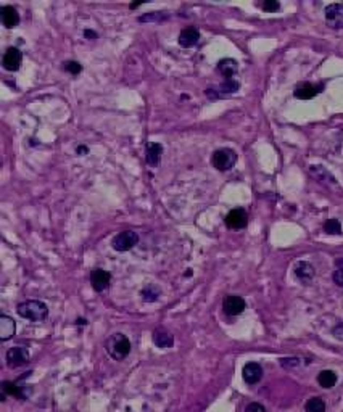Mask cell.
Wrapping results in <instances>:
<instances>
[{
    "label": "cell",
    "instance_id": "8992f818",
    "mask_svg": "<svg viewBox=\"0 0 343 412\" xmlns=\"http://www.w3.org/2000/svg\"><path fill=\"white\" fill-rule=\"evenodd\" d=\"M21 63H23V53H21L20 48L16 47H10L7 48V52L3 53L2 58V65L7 71H18Z\"/></svg>",
    "mask_w": 343,
    "mask_h": 412
},
{
    "label": "cell",
    "instance_id": "1f68e13d",
    "mask_svg": "<svg viewBox=\"0 0 343 412\" xmlns=\"http://www.w3.org/2000/svg\"><path fill=\"white\" fill-rule=\"evenodd\" d=\"M332 334H334L335 338H339V340L343 341V322L339 324L337 327H334V330H332Z\"/></svg>",
    "mask_w": 343,
    "mask_h": 412
},
{
    "label": "cell",
    "instance_id": "3957f363",
    "mask_svg": "<svg viewBox=\"0 0 343 412\" xmlns=\"http://www.w3.org/2000/svg\"><path fill=\"white\" fill-rule=\"evenodd\" d=\"M235 163H237V153L230 148H219L211 156V165L222 172L232 169Z\"/></svg>",
    "mask_w": 343,
    "mask_h": 412
},
{
    "label": "cell",
    "instance_id": "e575fe53",
    "mask_svg": "<svg viewBox=\"0 0 343 412\" xmlns=\"http://www.w3.org/2000/svg\"><path fill=\"white\" fill-rule=\"evenodd\" d=\"M76 153H82V155H86V153H87V148H86V146H77V148H76Z\"/></svg>",
    "mask_w": 343,
    "mask_h": 412
},
{
    "label": "cell",
    "instance_id": "277c9868",
    "mask_svg": "<svg viewBox=\"0 0 343 412\" xmlns=\"http://www.w3.org/2000/svg\"><path fill=\"white\" fill-rule=\"evenodd\" d=\"M139 243V235L134 230H122L113 239V248L116 251H129Z\"/></svg>",
    "mask_w": 343,
    "mask_h": 412
},
{
    "label": "cell",
    "instance_id": "5bb4252c",
    "mask_svg": "<svg viewBox=\"0 0 343 412\" xmlns=\"http://www.w3.org/2000/svg\"><path fill=\"white\" fill-rule=\"evenodd\" d=\"M242 374H244V380L248 383V385H255V383L261 380L263 367L258 363H248V364H245Z\"/></svg>",
    "mask_w": 343,
    "mask_h": 412
},
{
    "label": "cell",
    "instance_id": "ffe728a7",
    "mask_svg": "<svg viewBox=\"0 0 343 412\" xmlns=\"http://www.w3.org/2000/svg\"><path fill=\"white\" fill-rule=\"evenodd\" d=\"M153 343L161 349L171 348L174 345V337L168 332H155L153 334Z\"/></svg>",
    "mask_w": 343,
    "mask_h": 412
},
{
    "label": "cell",
    "instance_id": "4fadbf2b",
    "mask_svg": "<svg viewBox=\"0 0 343 412\" xmlns=\"http://www.w3.org/2000/svg\"><path fill=\"white\" fill-rule=\"evenodd\" d=\"M0 20H2L5 27L12 29V27L18 26L20 15H18V11H16V8L12 7V5H5V7L0 8Z\"/></svg>",
    "mask_w": 343,
    "mask_h": 412
},
{
    "label": "cell",
    "instance_id": "f546056e",
    "mask_svg": "<svg viewBox=\"0 0 343 412\" xmlns=\"http://www.w3.org/2000/svg\"><path fill=\"white\" fill-rule=\"evenodd\" d=\"M245 412H266V409H264L260 403H251V404L246 406Z\"/></svg>",
    "mask_w": 343,
    "mask_h": 412
},
{
    "label": "cell",
    "instance_id": "d6986e66",
    "mask_svg": "<svg viewBox=\"0 0 343 412\" xmlns=\"http://www.w3.org/2000/svg\"><path fill=\"white\" fill-rule=\"evenodd\" d=\"M161 295V289L158 285H155V284H148V285H145L142 290H140V296H142V300L144 301H147V303H153L156 301L160 298Z\"/></svg>",
    "mask_w": 343,
    "mask_h": 412
},
{
    "label": "cell",
    "instance_id": "83f0119b",
    "mask_svg": "<svg viewBox=\"0 0 343 412\" xmlns=\"http://www.w3.org/2000/svg\"><path fill=\"white\" fill-rule=\"evenodd\" d=\"M63 70L68 71V73H71L73 76H77V74H79V73L82 71V66H81L79 63H77V61L70 60V61H65V63H63Z\"/></svg>",
    "mask_w": 343,
    "mask_h": 412
},
{
    "label": "cell",
    "instance_id": "603a6c76",
    "mask_svg": "<svg viewBox=\"0 0 343 412\" xmlns=\"http://www.w3.org/2000/svg\"><path fill=\"white\" fill-rule=\"evenodd\" d=\"M309 171H311V174L319 180V182H325L324 179H327L330 184H337V180H335L334 177H332L330 174H329L327 171H325V169H324L322 166H311V168H309Z\"/></svg>",
    "mask_w": 343,
    "mask_h": 412
},
{
    "label": "cell",
    "instance_id": "4dcf8cb0",
    "mask_svg": "<svg viewBox=\"0 0 343 412\" xmlns=\"http://www.w3.org/2000/svg\"><path fill=\"white\" fill-rule=\"evenodd\" d=\"M334 282L339 287H343V267L337 269L335 272H334Z\"/></svg>",
    "mask_w": 343,
    "mask_h": 412
},
{
    "label": "cell",
    "instance_id": "44dd1931",
    "mask_svg": "<svg viewBox=\"0 0 343 412\" xmlns=\"http://www.w3.org/2000/svg\"><path fill=\"white\" fill-rule=\"evenodd\" d=\"M318 382L322 388H332L337 383V374L332 370H322L318 375Z\"/></svg>",
    "mask_w": 343,
    "mask_h": 412
},
{
    "label": "cell",
    "instance_id": "d4e9b609",
    "mask_svg": "<svg viewBox=\"0 0 343 412\" xmlns=\"http://www.w3.org/2000/svg\"><path fill=\"white\" fill-rule=\"evenodd\" d=\"M3 391L8 393L10 396H15V398H24V393L21 391V387L15 385L12 382H3Z\"/></svg>",
    "mask_w": 343,
    "mask_h": 412
},
{
    "label": "cell",
    "instance_id": "f1b7e54d",
    "mask_svg": "<svg viewBox=\"0 0 343 412\" xmlns=\"http://www.w3.org/2000/svg\"><path fill=\"white\" fill-rule=\"evenodd\" d=\"M261 8L264 11H277L280 8V3L279 2H275V0H266V2H263L261 3Z\"/></svg>",
    "mask_w": 343,
    "mask_h": 412
},
{
    "label": "cell",
    "instance_id": "ba28073f",
    "mask_svg": "<svg viewBox=\"0 0 343 412\" xmlns=\"http://www.w3.org/2000/svg\"><path fill=\"white\" fill-rule=\"evenodd\" d=\"M245 300L242 296H237V295H229L224 298V301H222V309H224V313H226L227 315H239L245 311Z\"/></svg>",
    "mask_w": 343,
    "mask_h": 412
},
{
    "label": "cell",
    "instance_id": "4316f807",
    "mask_svg": "<svg viewBox=\"0 0 343 412\" xmlns=\"http://www.w3.org/2000/svg\"><path fill=\"white\" fill-rule=\"evenodd\" d=\"M168 18V15L165 13V11H156V13H147V15H144V16H139V21L140 23H148V21H163V20H166Z\"/></svg>",
    "mask_w": 343,
    "mask_h": 412
},
{
    "label": "cell",
    "instance_id": "9c48e42d",
    "mask_svg": "<svg viewBox=\"0 0 343 412\" xmlns=\"http://www.w3.org/2000/svg\"><path fill=\"white\" fill-rule=\"evenodd\" d=\"M226 225L229 229H244L246 222H248V216H246V211L242 210V208H235V210L229 211L226 216Z\"/></svg>",
    "mask_w": 343,
    "mask_h": 412
},
{
    "label": "cell",
    "instance_id": "7a4b0ae2",
    "mask_svg": "<svg viewBox=\"0 0 343 412\" xmlns=\"http://www.w3.org/2000/svg\"><path fill=\"white\" fill-rule=\"evenodd\" d=\"M106 353L116 361L124 359L131 353V341L122 334H115L106 340Z\"/></svg>",
    "mask_w": 343,
    "mask_h": 412
},
{
    "label": "cell",
    "instance_id": "7c38bea8",
    "mask_svg": "<svg viewBox=\"0 0 343 412\" xmlns=\"http://www.w3.org/2000/svg\"><path fill=\"white\" fill-rule=\"evenodd\" d=\"M320 92H322V86H314V84H309V82H301L295 87L294 95L300 100H309V98H314Z\"/></svg>",
    "mask_w": 343,
    "mask_h": 412
},
{
    "label": "cell",
    "instance_id": "7402d4cb",
    "mask_svg": "<svg viewBox=\"0 0 343 412\" xmlns=\"http://www.w3.org/2000/svg\"><path fill=\"white\" fill-rule=\"evenodd\" d=\"M240 87V84L235 81V79H226L221 86H218L215 90L218 92V95H221V94H235L239 90Z\"/></svg>",
    "mask_w": 343,
    "mask_h": 412
},
{
    "label": "cell",
    "instance_id": "484cf974",
    "mask_svg": "<svg viewBox=\"0 0 343 412\" xmlns=\"http://www.w3.org/2000/svg\"><path fill=\"white\" fill-rule=\"evenodd\" d=\"M324 230L330 235H340L342 234V225L337 219H329L324 224Z\"/></svg>",
    "mask_w": 343,
    "mask_h": 412
},
{
    "label": "cell",
    "instance_id": "6da1fadb",
    "mask_svg": "<svg viewBox=\"0 0 343 412\" xmlns=\"http://www.w3.org/2000/svg\"><path fill=\"white\" fill-rule=\"evenodd\" d=\"M18 314L23 319L32 320V322H42V320L47 319L49 315V308L44 301H37V300H29L24 303L18 304Z\"/></svg>",
    "mask_w": 343,
    "mask_h": 412
},
{
    "label": "cell",
    "instance_id": "cb8c5ba5",
    "mask_svg": "<svg viewBox=\"0 0 343 412\" xmlns=\"http://www.w3.org/2000/svg\"><path fill=\"white\" fill-rule=\"evenodd\" d=\"M325 403L320 398H311L306 403V412H324Z\"/></svg>",
    "mask_w": 343,
    "mask_h": 412
},
{
    "label": "cell",
    "instance_id": "30bf717a",
    "mask_svg": "<svg viewBox=\"0 0 343 412\" xmlns=\"http://www.w3.org/2000/svg\"><path fill=\"white\" fill-rule=\"evenodd\" d=\"M110 280H111V275L103 269L97 267L91 272V284H92V289L95 291H103V290L108 289Z\"/></svg>",
    "mask_w": 343,
    "mask_h": 412
},
{
    "label": "cell",
    "instance_id": "8fae6325",
    "mask_svg": "<svg viewBox=\"0 0 343 412\" xmlns=\"http://www.w3.org/2000/svg\"><path fill=\"white\" fill-rule=\"evenodd\" d=\"M198 41H200V31L194 26H189V27H185V29H182L177 37L179 45L185 48L194 47V45L198 44Z\"/></svg>",
    "mask_w": 343,
    "mask_h": 412
},
{
    "label": "cell",
    "instance_id": "52a82bcc",
    "mask_svg": "<svg viewBox=\"0 0 343 412\" xmlns=\"http://www.w3.org/2000/svg\"><path fill=\"white\" fill-rule=\"evenodd\" d=\"M27 361H29V351L26 348L21 346H15L10 348L7 351V364L8 367H20V365H24Z\"/></svg>",
    "mask_w": 343,
    "mask_h": 412
},
{
    "label": "cell",
    "instance_id": "d6a6232c",
    "mask_svg": "<svg viewBox=\"0 0 343 412\" xmlns=\"http://www.w3.org/2000/svg\"><path fill=\"white\" fill-rule=\"evenodd\" d=\"M298 361H300V359H296V358H292V359H282V361H280V364L285 365V367H287V365H289V364H290V365H298V364H300V363H298Z\"/></svg>",
    "mask_w": 343,
    "mask_h": 412
},
{
    "label": "cell",
    "instance_id": "e0dca14e",
    "mask_svg": "<svg viewBox=\"0 0 343 412\" xmlns=\"http://www.w3.org/2000/svg\"><path fill=\"white\" fill-rule=\"evenodd\" d=\"M216 70L219 71V74H222L226 79H232V76L237 74L239 65H237V61L232 58H224L218 63Z\"/></svg>",
    "mask_w": 343,
    "mask_h": 412
},
{
    "label": "cell",
    "instance_id": "2e32d148",
    "mask_svg": "<svg viewBox=\"0 0 343 412\" xmlns=\"http://www.w3.org/2000/svg\"><path fill=\"white\" fill-rule=\"evenodd\" d=\"M16 332V324L12 317H8V315H0V338H2L3 341L10 340Z\"/></svg>",
    "mask_w": 343,
    "mask_h": 412
},
{
    "label": "cell",
    "instance_id": "836d02e7",
    "mask_svg": "<svg viewBox=\"0 0 343 412\" xmlns=\"http://www.w3.org/2000/svg\"><path fill=\"white\" fill-rule=\"evenodd\" d=\"M84 36H86L87 39H92V41H94V39H97V34H95L94 31H91V29H86V31H84Z\"/></svg>",
    "mask_w": 343,
    "mask_h": 412
},
{
    "label": "cell",
    "instance_id": "5b68a950",
    "mask_svg": "<svg viewBox=\"0 0 343 412\" xmlns=\"http://www.w3.org/2000/svg\"><path fill=\"white\" fill-rule=\"evenodd\" d=\"M325 23L332 29L343 27V3H330L325 7Z\"/></svg>",
    "mask_w": 343,
    "mask_h": 412
},
{
    "label": "cell",
    "instance_id": "ac0fdd59",
    "mask_svg": "<svg viewBox=\"0 0 343 412\" xmlns=\"http://www.w3.org/2000/svg\"><path fill=\"white\" fill-rule=\"evenodd\" d=\"M161 155H163V146L161 144H148L147 150H145V160L150 166H158L161 161Z\"/></svg>",
    "mask_w": 343,
    "mask_h": 412
},
{
    "label": "cell",
    "instance_id": "9a60e30c",
    "mask_svg": "<svg viewBox=\"0 0 343 412\" xmlns=\"http://www.w3.org/2000/svg\"><path fill=\"white\" fill-rule=\"evenodd\" d=\"M295 275H296V279L298 280H301L303 284H308L309 280H313L314 277V267H313V264H309L306 261H298L295 264Z\"/></svg>",
    "mask_w": 343,
    "mask_h": 412
}]
</instances>
